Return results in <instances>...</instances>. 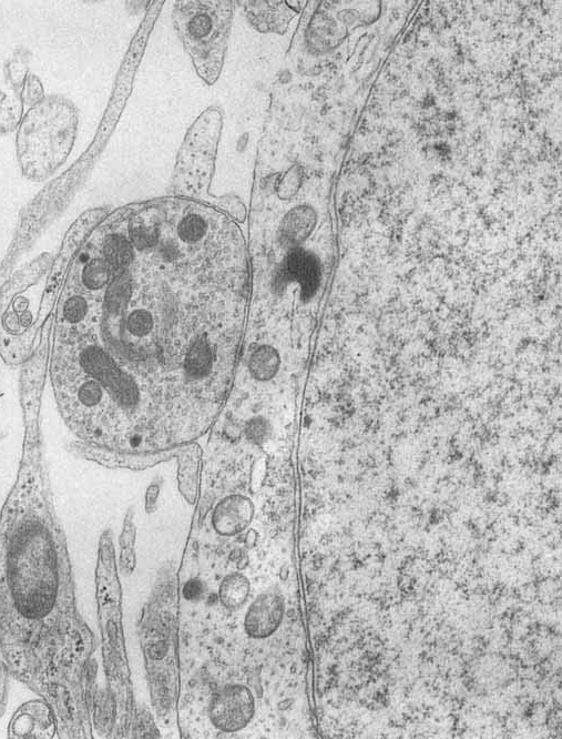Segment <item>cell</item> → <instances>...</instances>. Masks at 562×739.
Masks as SVG:
<instances>
[{
    "label": "cell",
    "instance_id": "obj_1",
    "mask_svg": "<svg viewBox=\"0 0 562 739\" xmlns=\"http://www.w3.org/2000/svg\"><path fill=\"white\" fill-rule=\"evenodd\" d=\"M230 2H180L173 22L198 75L209 85L217 82L232 23Z\"/></svg>",
    "mask_w": 562,
    "mask_h": 739
},
{
    "label": "cell",
    "instance_id": "obj_2",
    "mask_svg": "<svg viewBox=\"0 0 562 739\" xmlns=\"http://www.w3.org/2000/svg\"><path fill=\"white\" fill-rule=\"evenodd\" d=\"M255 712V701L249 688L227 684L213 695L209 705L210 720L224 733H237L247 727Z\"/></svg>",
    "mask_w": 562,
    "mask_h": 739
},
{
    "label": "cell",
    "instance_id": "obj_3",
    "mask_svg": "<svg viewBox=\"0 0 562 739\" xmlns=\"http://www.w3.org/2000/svg\"><path fill=\"white\" fill-rule=\"evenodd\" d=\"M285 614L284 597L278 592L260 594L244 617V629L255 640L267 639L279 630Z\"/></svg>",
    "mask_w": 562,
    "mask_h": 739
},
{
    "label": "cell",
    "instance_id": "obj_4",
    "mask_svg": "<svg viewBox=\"0 0 562 739\" xmlns=\"http://www.w3.org/2000/svg\"><path fill=\"white\" fill-rule=\"evenodd\" d=\"M280 272L281 282L298 283L305 299L312 298L320 287V261L312 252L303 248L291 249Z\"/></svg>",
    "mask_w": 562,
    "mask_h": 739
},
{
    "label": "cell",
    "instance_id": "obj_5",
    "mask_svg": "<svg viewBox=\"0 0 562 739\" xmlns=\"http://www.w3.org/2000/svg\"><path fill=\"white\" fill-rule=\"evenodd\" d=\"M254 504L241 494H232L221 500L212 514L213 529L222 536L239 535L247 530L254 518Z\"/></svg>",
    "mask_w": 562,
    "mask_h": 739
},
{
    "label": "cell",
    "instance_id": "obj_6",
    "mask_svg": "<svg viewBox=\"0 0 562 739\" xmlns=\"http://www.w3.org/2000/svg\"><path fill=\"white\" fill-rule=\"evenodd\" d=\"M201 448L192 443L181 447L178 453V487L189 504L196 503L199 488Z\"/></svg>",
    "mask_w": 562,
    "mask_h": 739
},
{
    "label": "cell",
    "instance_id": "obj_7",
    "mask_svg": "<svg viewBox=\"0 0 562 739\" xmlns=\"http://www.w3.org/2000/svg\"><path fill=\"white\" fill-rule=\"evenodd\" d=\"M315 225L316 214L312 208L306 206L296 208L283 221L282 240L286 244L298 246L312 234Z\"/></svg>",
    "mask_w": 562,
    "mask_h": 739
},
{
    "label": "cell",
    "instance_id": "obj_8",
    "mask_svg": "<svg viewBox=\"0 0 562 739\" xmlns=\"http://www.w3.org/2000/svg\"><path fill=\"white\" fill-rule=\"evenodd\" d=\"M251 584L242 573H231L224 577L219 587V600L226 609L235 611L247 602Z\"/></svg>",
    "mask_w": 562,
    "mask_h": 739
},
{
    "label": "cell",
    "instance_id": "obj_9",
    "mask_svg": "<svg viewBox=\"0 0 562 739\" xmlns=\"http://www.w3.org/2000/svg\"><path fill=\"white\" fill-rule=\"evenodd\" d=\"M135 512L130 508L125 516L124 528L119 538L120 553V570L122 574L130 576L134 573L137 565L136 539L137 528L135 524Z\"/></svg>",
    "mask_w": 562,
    "mask_h": 739
},
{
    "label": "cell",
    "instance_id": "obj_10",
    "mask_svg": "<svg viewBox=\"0 0 562 739\" xmlns=\"http://www.w3.org/2000/svg\"><path fill=\"white\" fill-rule=\"evenodd\" d=\"M281 366L280 354L271 346L255 350L249 360L251 376L258 381H270L277 376Z\"/></svg>",
    "mask_w": 562,
    "mask_h": 739
},
{
    "label": "cell",
    "instance_id": "obj_11",
    "mask_svg": "<svg viewBox=\"0 0 562 739\" xmlns=\"http://www.w3.org/2000/svg\"><path fill=\"white\" fill-rule=\"evenodd\" d=\"M213 362V353L206 339H201L190 348L185 361V369L190 377H206Z\"/></svg>",
    "mask_w": 562,
    "mask_h": 739
},
{
    "label": "cell",
    "instance_id": "obj_12",
    "mask_svg": "<svg viewBox=\"0 0 562 739\" xmlns=\"http://www.w3.org/2000/svg\"><path fill=\"white\" fill-rule=\"evenodd\" d=\"M112 272L101 257L91 259L81 271V285L85 290L98 291L105 288L111 279Z\"/></svg>",
    "mask_w": 562,
    "mask_h": 739
},
{
    "label": "cell",
    "instance_id": "obj_13",
    "mask_svg": "<svg viewBox=\"0 0 562 739\" xmlns=\"http://www.w3.org/2000/svg\"><path fill=\"white\" fill-rule=\"evenodd\" d=\"M153 317L147 310L139 309L132 311L127 319V330L132 337H145L153 329Z\"/></svg>",
    "mask_w": 562,
    "mask_h": 739
},
{
    "label": "cell",
    "instance_id": "obj_14",
    "mask_svg": "<svg viewBox=\"0 0 562 739\" xmlns=\"http://www.w3.org/2000/svg\"><path fill=\"white\" fill-rule=\"evenodd\" d=\"M244 434L250 442L262 444L269 439L271 427L267 420L253 418L245 425Z\"/></svg>",
    "mask_w": 562,
    "mask_h": 739
},
{
    "label": "cell",
    "instance_id": "obj_15",
    "mask_svg": "<svg viewBox=\"0 0 562 739\" xmlns=\"http://www.w3.org/2000/svg\"><path fill=\"white\" fill-rule=\"evenodd\" d=\"M206 593V585L200 580L190 579L182 589V595L188 602L196 603L202 600V597Z\"/></svg>",
    "mask_w": 562,
    "mask_h": 739
},
{
    "label": "cell",
    "instance_id": "obj_16",
    "mask_svg": "<svg viewBox=\"0 0 562 739\" xmlns=\"http://www.w3.org/2000/svg\"><path fill=\"white\" fill-rule=\"evenodd\" d=\"M138 734V737L143 738L160 737V733L157 730L155 722H153L152 716L146 711H143L142 714L139 716Z\"/></svg>",
    "mask_w": 562,
    "mask_h": 739
},
{
    "label": "cell",
    "instance_id": "obj_17",
    "mask_svg": "<svg viewBox=\"0 0 562 739\" xmlns=\"http://www.w3.org/2000/svg\"><path fill=\"white\" fill-rule=\"evenodd\" d=\"M161 487V479H155L149 484L145 498V509L148 514L155 513L157 510Z\"/></svg>",
    "mask_w": 562,
    "mask_h": 739
},
{
    "label": "cell",
    "instance_id": "obj_18",
    "mask_svg": "<svg viewBox=\"0 0 562 739\" xmlns=\"http://www.w3.org/2000/svg\"><path fill=\"white\" fill-rule=\"evenodd\" d=\"M6 672L2 665H0V715H3L6 706Z\"/></svg>",
    "mask_w": 562,
    "mask_h": 739
}]
</instances>
